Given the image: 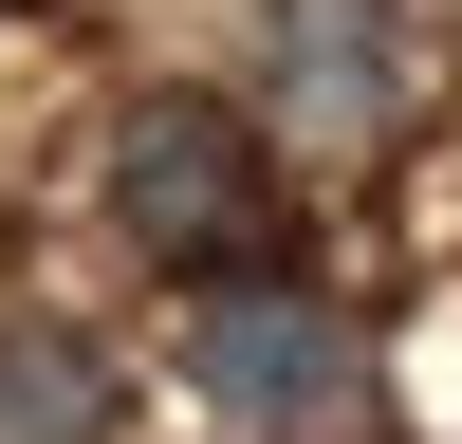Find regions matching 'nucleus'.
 Returning a JSON list of instances; mask_svg holds the SVG:
<instances>
[{
	"label": "nucleus",
	"instance_id": "obj_1",
	"mask_svg": "<svg viewBox=\"0 0 462 444\" xmlns=\"http://www.w3.org/2000/svg\"><path fill=\"white\" fill-rule=\"evenodd\" d=\"M185 389H204V426H241V444H333V426H370V333H352L333 278L241 259V278L185 296Z\"/></svg>",
	"mask_w": 462,
	"mask_h": 444
},
{
	"label": "nucleus",
	"instance_id": "obj_2",
	"mask_svg": "<svg viewBox=\"0 0 462 444\" xmlns=\"http://www.w3.org/2000/svg\"><path fill=\"white\" fill-rule=\"evenodd\" d=\"M93 185H111V241L167 259V278H241V259H278V148H259L241 93H130Z\"/></svg>",
	"mask_w": 462,
	"mask_h": 444
},
{
	"label": "nucleus",
	"instance_id": "obj_3",
	"mask_svg": "<svg viewBox=\"0 0 462 444\" xmlns=\"http://www.w3.org/2000/svg\"><path fill=\"white\" fill-rule=\"evenodd\" d=\"M407 93H426L407 0H259V130L370 148V130H407Z\"/></svg>",
	"mask_w": 462,
	"mask_h": 444
},
{
	"label": "nucleus",
	"instance_id": "obj_4",
	"mask_svg": "<svg viewBox=\"0 0 462 444\" xmlns=\"http://www.w3.org/2000/svg\"><path fill=\"white\" fill-rule=\"evenodd\" d=\"M130 426V370L74 315H0V444H111Z\"/></svg>",
	"mask_w": 462,
	"mask_h": 444
}]
</instances>
